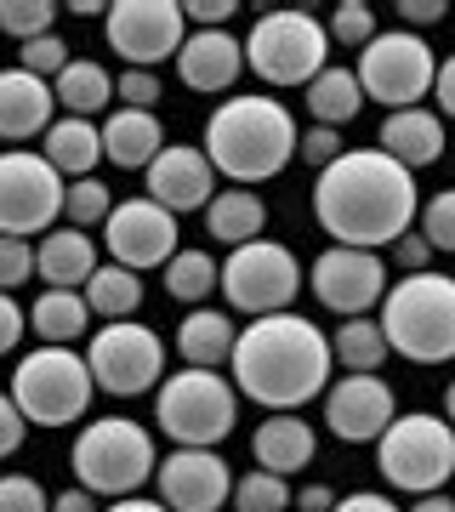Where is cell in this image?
Here are the masks:
<instances>
[{
  "label": "cell",
  "instance_id": "obj_1",
  "mask_svg": "<svg viewBox=\"0 0 455 512\" xmlns=\"http://www.w3.org/2000/svg\"><path fill=\"white\" fill-rule=\"evenodd\" d=\"M313 217L336 245H353V251L393 245L410 234V217H416V171L387 160L382 148H347L336 165L319 171Z\"/></svg>",
  "mask_w": 455,
  "mask_h": 512
},
{
  "label": "cell",
  "instance_id": "obj_2",
  "mask_svg": "<svg viewBox=\"0 0 455 512\" xmlns=\"http://www.w3.org/2000/svg\"><path fill=\"white\" fill-rule=\"evenodd\" d=\"M234 382L245 399L268 404V410H296L325 393L330 382V342L319 336L313 319L302 313H262L256 325L239 330L234 342Z\"/></svg>",
  "mask_w": 455,
  "mask_h": 512
},
{
  "label": "cell",
  "instance_id": "obj_3",
  "mask_svg": "<svg viewBox=\"0 0 455 512\" xmlns=\"http://www.w3.org/2000/svg\"><path fill=\"white\" fill-rule=\"evenodd\" d=\"M296 143H302V131L273 97H234L205 120V160H211V171L234 177L239 188L279 177L296 160Z\"/></svg>",
  "mask_w": 455,
  "mask_h": 512
},
{
  "label": "cell",
  "instance_id": "obj_4",
  "mask_svg": "<svg viewBox=\"0 0 455 512\" xmlns=\"http://www.w3.org/2000/svg\"><path fill=\"white\" fill-rule=\"evenodd\" d=\"M382 336L410 365H444L455 359V279L404 274V285L382 296Z\"/></svg>",
  "mask_w": 455,
  "mask_h": 512
},
{
  "label": "cell",
  "instance_id": "obj_5",
  "mask_svg": "<svg viewBox=\"0 0 455 512\" xmlns=\"http://www.w3.org/2000/svg\"><path fill=\"white\" fill-rule=\"evenodd\" d=\"M69 461H74L80 490H91V495H120V501H126L131 490H143L148 478L160 473L154 439H148L137 421H126V416H97L86 433L74 439Z\"/></svg>",
  "mask_w": 455,
  "mask_h": 512
},
{
  "label": "cell",
  "instance_id": "obj_6",
  "mask_svg": "<svg viewBox=\"0 0 455 512\" xmlns=\"http://www.w3.org/2000/svg\"><path fill=\"white\" fill-rule=\"evenodd\" d=\"M154 421L177 439V450H217L234 433L239 399L222 376L188 365L182 376H165L160 399H154Z\"/></svg>",
  "mask_w": 455,
  "mask_h": 512
},
{
  "label": "cell",
  "instance_id": "obj_7",
  "mask_svg": "<svg viewBox=\"0 0 455 512\" xmlns=\"http://www.w3.org/2000/svg\"><path fill=\"white\" fill-rule=\"evenodd\" d=\"M376 467L393 490L410 495H438V484L455 478V427L438 416H393L382 439H376Z\"/></svg>",
  "mask_w": 455,
  "mask_h": 512
},
{
  "label": "cell",
  "instance_id": "obj_8",
  "mask_svg": "<svg viewBox=\"0 0 455 512\" xmlns=\"http://www.w3.org/2000/svg\"><path fill=\"white\" fill-rule=\"evenodd\" d=\"M330 29H319L313 12H268L245 40V69H256L268 86H313L325 74Z\"/></svg>",
  "mask_w": 455,
  "mask_h": 512
},
{
  "label": "cell",
  "instance_id": "obj_9",
  "mask_svg": "<svg viewBox=\"0 0 455 512\" xmlns=\"http://www.w3.org/2000/svg\"><path fill=\"white\" fill-rule=\"evenodd\" d=\"M91 387H97L91 365L74 348H35L12 376V404L23 410V421L63 427L91 410Z\"/></svg>",
  "mask_w": 455,
  "mask_h": 512
},
{
  "label": "cell",
  "instance_id": "obj_10",
  "mask_svg": "<svg viewBox=\"0 0 455 512\" xmlns=\"http://www.w3.org/2000/svg\"><path fill=\"white\" fill-rule=\"evenodd\" d=\"M359 92L387 103V109H416L421 97L433 92V74H438V57L433 46L410 29H393V35H376L359 57Z\"/></svg>",
  "mask_w": 455,
  "mask_h": 512
},
{
  "label": "cell",
  "instance_id": "obj_11",
  "mask_svg": "<svg viewBox=\"0 0 455 512\" xmlns=\"http://www.w3.org/2000/svg\"><path fill=\"white\" fill-rule=\"evenodd\" d=\"M228 291V308L239 313H285L302 291V262H296L285 245H273V239H251V245H239L228 251V268H222V285Z\"/></svg>",
  "mask_w": 455,
  "mask_h": 512
},
{
  "label": "cell",
  "instance_id": "obj_12",
  "mask_svg": "<svg viewBox=\"0 0 455 512\" xmlns=\"http://www.w3.org/2000/svg\"><path fill=\"white\" fill-rule=\"evenodd\" d=\"M69 188L57 177L46 154H0V234L29 239V234H52V222L63 217Z\"/></svg>",
  "mask_w": 455,
  "mask_h": 512
},
{
  "label": "cell",
  "instance_id": "obj_13",
  "mask_svg": "<svg viewBox=\"0 0 455 512\" xmlns=\"http://www.w3.org/2000/svg\"><path fill=\"white\" fill-rule=\"evenodd\" d=\"M91 382L103 387L109 399H137L165 376V342L148 325H131V319H114L109 330L91 336Z\"/></svg>",
  "mask_w": 455,
  "mask_h": 512
},
{
  "label": "cell",
  "instance_id": "obj_14",
  "mask_svg": "<svg viewBox=\"0 0 455 512\" xmlns=\"http://www.w3.org/2000/svg\"><path fill=\"white\" fill-rule=\"evenodd\" d=\"M109 46L131 69H154L160 57L182 52V6L177 0H114L109 6Z\"/></svg>",
  "mask_w": 455,
  "mask_h": 512
},
{
  "label": "cell",
  "instance_id": "obj_15",
  "mask_svg": "<svg viewBox=\"0 0 455 512\" xmlns=\"http://www.w3.org/2000/svg\"><path fill=\"white\" fill-rule=\"evenodd\" d=\"M313 291L330 313L342 319H364L387 296V262L376 251H353V245H330L313 262Z\"/></svg>",
  "mask_w": 455,
  "mask_h": 512
},
{
  "label": "cell",
  "instance_id": "obj_16",
  "mask_svg": "<svg viewBox=\"0 0 455 512\" xmlns=\"http://www.w3.org/2000/svg\"><path fill=\"white\" fill-rule=\"evenodd\" d=\"M103 239H109L114 262L131 268V274H143V268H165V262L177 256V217L160 211L154 200H126V205H114V211H109Z\"/></svg>",
  "mask_w": 455,
  "mask_h": 512
},
{
  "label": "cell",
  "instance_id": "obj_17",
  "mask_svg": "<svg viewBox=\"0 0 455 512\" xmlns=\"http://www.w3.org/2000/svg\"><path fill=\"white\" fill-rule=\"evenodd\" d=\"M393 387L382 376H342L325 393V427L347 444H376L393 427Z\"/></svg>",
  "mask_w": 455,
  "mask_h": 512
},
{
  "label": "cell",
  "instance_id": "obj_18",
  "mask_svg": "<svg viewBox=\"0 0 455 512\" xmlns=\"http://www.w3.org/2000/svg\"><path fill=\"white\" fill-rule=\"evenodd\" d=\"M160 501L171 512H222V501L234 495L228 461L217 450H177L160 461Z\"/></svg>",
  "mask_w": 455,
  "mask_h": 512
},
{
  "label": "cell",
  "instance_id": "obj_19",
  "mask_svg": "<svg viewBox=\"0 0 455 512\" xmlns=\"http://www.w3.org/2000/svg\"><path fill=\"white\" fill-rule=\"evenodd\" d=\"M148 200L171 211V217H188V211H205L217 200V171L205 160V148H160V160L148 165Z\"/></svg>",
  "mask_w": 455,
  "mask_h": 512
},
{
  "label": "cell",
  "instance_id": "obj_20",
  "mask_svg": "<svg viewBox=\"0 0 455 512\" xmlns=\"http://www.w3.org/2000/svg\"><path fill=\"white\" fill-rule=\"evenodd\" d=\"M245 69V46H239L228 29H200V35L182 40V57H177V74L188 92H228Z\"/></svg>",
  "mask_w": 455,
  "mask_h": 512
},
{
  "label": "cell",
  "instance_id": "obj_21",
  "mask_svg": "<svg viewBox=\"0 0 455 512\" xmlns=\"http://www.w3.org/2000/svg\"><path fill=\"white\" fill-rule=\"evenodd\" d=\"M52 109H57V97L40 74L0 69V137L6 143H23V137L52 131Z\"/></svg>",
  "mask_w": 455,
  "mask_h": 512
},
{
  "label": "cell",
  "instance_id": "obj_22",
  "mask_svg": "<svg viewBox=\"0 0 455 512\" xmlns=\"http://www.w3.org/2000/svg\"><path fill=\"white\" fill-rule=\"evenodd\" d=\"M382 154L399 160L404 171H421L444 154V120L427 109H399L382 120Z\"/></svg>",
  "mask_w": 455,
  "mask_h": 512
},
{
  "label": "cell",
  "instance_id": "obj_23",
  "mask_svg": "<svg viewBox=\"0 0 455 512\" xmlns=\"http://www.w3.org/2000/svg\"><path fill=\"white\" fill-rule=\"evenodd\" d=\"M165 148V126L148 109H114L103 126V160L126 165V171H148Z\"/></svg>",
  "mask_w": 455,
  "mask_h": 512
},
{
  "label": "cell",
  "instance_id": "obj_24",
  "mask_svg": "<svg viewBox=\"0 0 455 512\" xmlns=\"http://www.w3.org/2000/svg\"><path fill=\"white\" fill-rule=\"evenodd\" d=\"M251 456L262 473H296V467H308L313 461V427L302 416H291V410H279V416H268L262 427H256L251 439Z\"/></svg>",
  "mask_w": 455,
  "mask_h": 512
},
{
  "label": "cell",
  "instance_id": "obj_25",
  "mask_svg": "<svg viewBox=\"0 0 455 512\" xmlns=\"http://www.w3.org/2000/svg\"><path fill=\"white\" fill-rule=\"evenodd\" d=\"M35 274L52 285V291H74V285H86L97 274V251H91V239L80 228H57V234L40 239L35 251Z\"/></svg>",
  "mask_w": 455,
  "mask_h": 512
},
{
  "label": "cell",
  "instance_id": "obj_26",
  "mask_svg": "<svg viewBox=\"0 0 455 512\" xmlns=\"http://www.w3.org/2000/svg\"><path fill=\"white\" fill-rule=\"evenodd\" d=\"M234 342H239L234 319L217 313V308H194L188 319H182V330H177V353L194 370H217L222 359H234Z\"/></svg>",
  "mask_w": 455,
  "mask_h": 512
},
{
  "label": "cell",
  "instance_id": "obj_27",
  "mask_svg": "<svg viewBox=\"0 0 455 512\" xmlns=\"http://www.w3.org/2000/svg\"><path fill=\"white\" fill-rule=\"evenodd\" d=\"M103 160V131L91 120H52L46 131V165L57 177H91V165Z\"/></svg>",
  "mask_w": 455,
  "mask_h": 512
},
{
  "label": "cell",
  "instance_id": "obj_28",
  "mask_svg": "<svg viewBox=\"0 0 455 512\" xmlns=\"http://www.w3.org/2000/svg\"><path fill=\"white\" fill-rule=\"evenodd\" d=\"M262 222H268V205L256 200L251 188H228V194H217V200L205 205V228H211V239H222V245H251V239H262Z\"/></svg>",
  "mask_w": 455,
  "mask_h": 512
},
{
  "label": "cell",
  "instance_id": "obj_29",
  "mask_svg": "<svg viewBox=\"0 0 455 512\" xmlns=\"http://www.w3.org/2000/svg\"><path fill=\"white\" fill-rule=\"evenodd\" d=\"M52 97H57V109H69V120H91V114H103L114 103V80L97 63H69L52 80Z\"/></svg>",
  "mask_w": 455,
  "mask_h": 512
},
{
  "label": "cell",
  "instance_id": "obj_30",
  "mask_svg": "<svg viewBox=\"0 0 455 512\" xmlns=\"http://www.w3.org/2000/svg\"><path fill=\"white\" fill-rule=\"evenodd\" d=\"M387 353H393V348H387L382 325H376L370 313H364V319H347V325L330 336V359L347 365V376H376Z\"/></svg>",
  "mask_w": 455,
  "mask_h": 512
},
{
  "label": "cell",
  "instance_id": "obj_31",
  "mask_svg": "<svg viewBox=\"0 0 455 512\" xmlns=\"http://www.w3.org/2000/svg\"><path fill=\"white\" fill-rule=\"evenodd\" d=\"M308 109H313V126H330V131L347 126V120L364 109L359 74H353V69H325L308 86Z\"/></svg>",
  "mask_w": 455,
  "mask_h": 512
},
{
  "label": "cell",
  "instance_id": "obj_32",
  "mask_svg": "<svg viewBox=\"0 0 455 512\" xmlns=\"http://www.w3.org/2000/svg\"><path fill=\"white\" fill-rule=\"evenodd\" d=\"M80 296H86V308L97 313V319H109V325H114V319H126V313L143 308V279L114 262V268H97Z\"/></svg>",
  "mask_w": 455,
  "mask_h": 512
},
{
  "label": "cell",
  "instance_id": "obj_33",
  "mask_svg": "<svg viewBox=\"0 0 455 512\" xmlns=\"http://www.w3.org/2000/svg\"><path fill=\"white\" fill-rule=\"evenodd\" d=\"M86 319H91V308L80 291H46L35 302V313H29V325L46 336V348H69L74 336L86 330Z\"/></svg>",
  "mask_w": 455,
  "mask_h": 512
},
{
  "label": "cell",
  "instance_id": "obj_34",
  "mask_svg": "<svg viewBox=\"0 0 455 512\" xmlns=\"http://www.w3.org/2000/svg\"><path fill=\"white\" fill-rule=\"evenodd\" d=\"M222 285V268L211 251H182L165 262V291L177 296V302H194V308H205V296Z\"/></svg>",
  "mask_w": 455,
  "mask_h": 512
},
{
  "label": "cell",
  "instance_id": "obj_35",
  "mask_svg": "<svg viewBox=\"0 0 455 512\" xmlns=\"http://www.w3.org/2000/svg\"><path fill=\"white\" fill-rule=\"evenodd\" d=\"M291 484L279 473H245V478H234V512H291Z\"/></svg>",
  "mask_w": 455,
  "mask_h": 512
},
{
  "label": "cell",
  "instance_id": "obj_36",
  "mask_svg": "<svg viewBox=\"0 0 455 512\" xmlns=\"http://www.w3.org/2000/svg\"><path fill=\"white\" fill-rule=\"evenodd\" d=\"M63 12V6H52V0H0V29L6 35H18L23 46L40 35H52V18Z\"/></svg>",
  "mask_w": 455,
  "mask_h": 512
},
{
  "label": "cell",
  "instance_id": "obj_37",
  "mask_svg": "<svg viewBox=\"0 0 455 512\" xmlns=\"http://www.w3.org/2000/svg\"><path fill=\"white\" fill-rule=\"evenodd\" d=\"M109 211H114V194L97 183V177H80V183L69 188V200H63V217H69L80 234H86L91 222H109Z\"/></svg>",
  "mask_w": 455,
  "mask_h": 512
},
{
  "label": "cell",
  "instance_id": "obj_38",
  "mask_svg": "<svg viewBox=\"0 0 455 512\" xmlns=\"http://www.w3.org/2000/svg\"><path fill=\"white\" fill-rule=\"evenodd\" d=\"M330 40L364 52V46L376 40V6H370V0H342V6L330 12Z\"/></svg>",
  "mask_w": 455,
  "mask_h": 512
},
{
  "label": "cell",
  "instance_id": "obj_39",
  "mask_svg": "<svg viewBox=\"0 0 455 512\" xmlns=\"http://www.w3.org/2000/svg\"><path fill=\"white\" fill-rule=\"evenodd\" d=\"M421 239L433 251H455V188H444L421 205Z\"/></svg>",
  "mask_w": 455,
  "mask_h": 512
},
{
  "label": "cell",
  "instance_id": "obj_40",
  "mask_svg": "<svg viewBox=\"0 0 455 512\" xmlns=\"http://www.w3.org/2000/svg\"><path fill=\"white\" fill-rule=\"evenodd\" d=\"M69 63H74V57H69V46H63L57 35H40V40H29V46L18 52V69L40 74V80H46V74L57 80V74L69 69Z\"/></svg>",
  "mask_w": 455,
  "mask_h": 512
},
{
  "label": "cell",
  "instance_id": "obj_41",
  "mask_svg": "<svg viewBox=\"0 0 455 512\" xmlns=\"http://www.w3.org/2000/svg\"><path fill=\"white\" fill-rule=\"evenodd\" d=\"M29 274H35V245H29V239L0 234V291L12 296V285H23Z\"/></svg>",
  "mask_w": 455,
  "mask_h": 512
},
{
  "label": "cell",
  "instance_id": "obj_42",
  "mask_svg": "<svg viewBox=\"0 0 455 512\" xmlns=\"http://www.w3.org/2000/svg\"><path fill=\"white\" fill-rule=\"evenodd\" d=\"M114 97H120L126 109H148V114H154V103H160V74H154V69H126L120 80H114Z\"/></svg>",
  "mask_w": 455,
  "mask_h": 512
},
{
  "label": "cell",
  "instance_id": "obj_43",
  "mask_svg": "<svg viewBox=\"0 0 455 512\" xmlns=\"http://www.w3.org/2000/svg\"><path fill=\"white\" fill-rule=\"evenodd\" d=\"M0 512H46V495L29 473H6L0 478Z\"/></svg>",
  "mask_w": 455,
  "mask_h": 512
},
{
  "label": "cell",
  "instance_id": "obj_44",
  "mask_svg": "<svg viewBox=\"0 0 455 512\" xmlns=\"http://www.w3.org/2000/svg\"><path fill=\"white\" fill-rule=\"evenodd\" d=\"M296 154H302V160H308L313 171H325V165H336V160H342L347 148H342V137H336L330 126H313V131H302V143H296Z\"/></svg>",
  "mask_w": 455,
  "mask_h": 512
},
{
  "label": "cell",
  "instance_id": "obj_45",
  "mask_svg": "<svg viewBox=\"0 0 455 512\" xmlns=\"http://www.w3.org/2000/svg\"><path fill=\"white\" fill-rule=\"evenodd\" d=\"M23 433H29V421H23V410L12 404V393H0V456H18Z\"/></svg>",
  "mask_w": 455,
  "mask_h": 512
},
{
  "label": "cell",
  "instance_id": "obj_46",
  "mask_svg": "<svg viewBox=\"0 0 455 512\" xmlns=\"http://www.w3.org/2000/svg\"><path fill=\"white\" fill-rule=\"evenodd\" d=\"M239 12V0H182V18H194L200 29H222Z\"/></svg>",
  "mask_w": 455,
  "mask_h": 512
},
{
  "label": "cell",
  "instance_id": "obj_47",
  "mask_svg": "<svg viewBox=\"0 0 455 512\" xmlns=\"http://www.w3.org/2000/svg\"><path fill=\"white\" fill-rule=\"evenodd\" d=\"M393 256H399L404 274H427V262H433V245H427L421 234H404V239H393Z\"/></svg>",
  "mask_w": 455,
  "mask_h": 512
},
{
  "label": "cell",
  "instance_id": "obj_48",
  "mask_svg": "<svg viewBox=\"0 0 455 512\" xmlns=\"http://www.w3.org/2000/svg\"><path fill=\"white\" fill-rule=\"evenodd\" d=\"M18 342H23V308L0 291V353H12Z\"/></svg>",
  "mask_w": 455,
  "mask_h": 512
},
{
  "label": "cell",
  "instance_id": "obj_49",
  "mask_svg": "<svg viewBox=\"0 0 455 512\" xmlns=\"http://www.w3.org/2000/svg\"><path fill=\"white\" fill-rule=\"evenodd\" d=\"M444 12H450L444 0H399V18H404V29H410V23H416V29H427V23H438Z\"/></svg>",
  "mask_w": 455,
  "mask_h": 512
},
{
  "label": "cell",
  "instance_id": "obj_50",
  "mask_svg": "<svg viewBox=\"0 0 455 512\" xmlns=\"http://www.w3.org/2000/svg\"><path fill=\"white\" fill-rule=\"evenodd\" d=\"M433 97H438V109L455 120V57H444L438 63V74H433Z\"/></svg>",
  "mask_w": 455,
  "mask_h": 512
},
{
  "label": "cell",
  "instance_id": "obj_51",
  "mask_svg": "<svg viewBox=\"0 0 455 512\" xmlns=\"http://www.w3.org/2000/svg\"><path fill=\"white\" fill-rule=\"evenodd\" d=\"M330 512H399V507H393L387 495H370V490H359V495H342V501H336Z\"/></svg>",
  "mask_w": 455,
  "mask_h": 512
},
{
  "label": "cell",
  "instance_id": "obj_52",
  "mask_svg": "<svg viewBox=\"0 0 455 512\" xmlns=\"http://www.w3.org/2000/svg\"><path fill=\"white\" fill-rule=\"evenodd\" d=\"M336 501H342V495L330 490V484H308V490L296 495L291 507H302V512H330V507H336Z\"/></svg>",
  "mask_w": 455,
  "mask_h": 512
},
{
  "label": "cell",
  "instance_id": "obj_53",
  "mask_svg": "<svg viewBox=\"0 0 455 512\" xmlns=\"http://www.w3.org/2000/svg\"><path fill=\"white\" fill-rule=\"evenodd\" d=\"M52 512H97V501H91V490H63L52 501Z\"/></svg>",
  "mask_w": 455,
  "mask_h": 512
},
{
  "label": "cell",
  "instance_id": "obj_54",
  "mask_svg": "<svg viewBox=\"0 0 455 512\" xmlns=\"http://www.w3.org/2000/svg\"><path fill=\"white\" fill-rule=\"evenodd\" d=\"M109 512H171L165 501H143V495H126V501H114Z\"/></svg>",
  "mask_w": 455,
  "mask_h": 512
},
{
  "label": "cell",
  "instance_id": "obj_55",
  "mask_svg": "<svg viewBox=\"0 0 455 512\" xmlns=\"http://www.w3.org/2000/svg\"><path fill=\"white\" fill-rule=\"evenodd\" d=\"M410 512H455V501H444V495H421Z\"/></svg>",
  "mask_w": 455,
  "mask_h": 512
},
{
  "label": "cell",
  "instance_id": "obj_56",
  "mask_svg": "<svg viewBox=\"0 0 455 512\" xmlns=\"http://www.w3.org/2000/svg\"><path fill=\"white\" fill-rule=\"evenodd\" d=\"M69 12H80V18H91V12H103V18H109V6H103V0H74Z\"/></svg>",
  "mask_w": 455,
  "mask_h": 512
},
{
  "label": "cell",
  "instance_id": "obj_57",
  "mask_svg": "<svg viewBox=\"0 0 455 512\" xmlns=\"http://www.w3.org/2000/svg\"><path fill=\"white\" fill-rule=\"evenodd\" d=\"M444 416H450V427H455V382H450V393H444Z\"/></svg>",
  "mask_w": 455,
  "mask_h": 512
}]
</instances>
